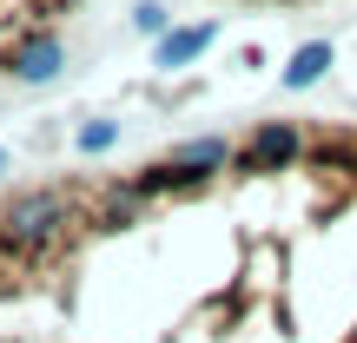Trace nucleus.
<instances>
[{
	"label": "nucleus",
	"instance_id": "f03ea898",
	"mask_svg": "<svg viewBox=\"0 0 357 343\" xmlns=\"http://www.w3.org/2000/svg\"><path fill=\"white\" fill-rule=\"evenodd\" d=\"M324 66H331V47H305V53L291 60V73H284V86H311Z\"/></svg>",
	"mask_w": 357,
	"mask_h": 343
},
{
	"label": "nucleus",
	"instance_id": "7ed1b4c3",
	"mask_svg": "<svg viewBox=\"0 0 357 343\" xmlns=\"http://www.w3.org/2000/svg\"><path fill=\"white\" fill-rule=\"evenodd\" d=\"M205 40H212V26H192V33H178V40H166V47H159V60H166V66H178V60H192Z\"/></svg>",
	"mask_w": 357,
	"mask_h": 343
},
{
	"label": "nucleus",
	"instance_id": "39448f33",
	"mask_svg": "<svg viewBox=\"0 0 357 343\" xmlns=\"http://www.w3.org/2000/svg\"><path fill=\"white\" fill-rule=\"evenodd\" d=\"M258 152H265V159H284V152H291V126H265V132H258Z\"/></svg>",
	"mask_w": 357,
	"mask_h": 343
},
{
	"label": "nucleus",
	"instance_id": "f257e3e1",
	"mask_svg": "<svg viewBox=\"0 0 357 343\" xmlns=\"http://www.w3.org/2000/svg\"><path fill=\"white\" fill-rule=\"evenodd\" d=\"M53 218H60V198H26V205H13V218H7V225L20 231V238H47V231H53Z\"/></svg>",
	"mask_w": 357,
	"mask_h": 343
},
{
	"label": "nucleus",
	"instance_id": "20e7f679",
	"mask_svg": "<svg viewBox=\"0 0 357 343\" xmlns=\"http://www.w3.org/2000/svg\"><path fill=\"white\" fill-rule=\"evenodd\" d=\"M113 139H119V126H113V119H100V126H86V132H79V152H106Z\"/></svg>",
	"mask_w": 357,
	"mask_h": 343
}]
</instances>
